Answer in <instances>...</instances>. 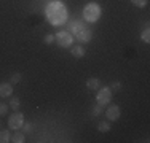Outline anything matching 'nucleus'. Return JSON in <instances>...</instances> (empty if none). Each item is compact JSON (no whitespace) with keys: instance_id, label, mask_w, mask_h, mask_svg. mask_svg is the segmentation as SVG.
Returning <instances> with one entry per match:
<instances>
[{"instance_id":"1","label":"nucleus","mask_w":150,"mask_h":143,"mask_svg":"<svg viewBox=\"0 0 150 143\" xmlns=\"http://www.w3.org/2000/svg\"><path fill=\"white\" fill-rule=\"evenodd\" d=\"M46 19L51 22V26H62L67 22V8L64 3L61 2H51L46 6Z\"/></svg>"},{"instance_id":"2","label":"nucleus","mask_w":150,"mask_h":143,"mask_svg":"<svg viewBox=\"0 0 150 143\" xmlns=\"http://www.w3.org/2000/svg\"><path fill=\"white\" fill-rule=\"evenodd\" d=\"M101 18V6L98 3H88L83 8V19L88 22H96Z\"/></svg>"},{"instance_id":"3","label":"nucleus","mask_w":150,"mask_h":143,"mask_svg":"<svg viewBox=\"0 0 150 143\" xmlns=\"http://www.w3.org/2000/svg\"><path fill=\"white\" fill-rule=\"evenodd\" d=\"M54 41L58 43V46H61V48H69V46H72L74 35L67 30H59L54 35Z\"/></svg>"},{"instance_id":"4","label":"nucleus","mask_w":150,"mask_h":143,"mask_svg":"<svg viewBox=\"0 0 150 143\" xmlns=\"http://www.w3.org/2000/svg\"><path fill=\"white\" fill-rule=\"evenodd\" d=\"M112 100V89L110 88H99L98 89V94H96V102L99 103V105L105 107L109 105V102Z\"/></svg>"},{"instance_id":"5","label":"nucleus","mask_w":150,"mask_h":143,"mask_svg":"<svg viewBox=\"0 0 150 143\" xmlns=\"http://www.w3.org/2000/svg\"><path fill=\"white\" fill-rule=\"evenodd\" d=\"M24 124V116L23 113L19 111H15L13 114H10L8 118V127L11 129V130H18V129H21Z\"/></svg>"},{"instance_id":"6","label":"nucleus","mask_w":150,"mask_h":143,"mask_svg":"<svg viewBox=\"0 0 150 143\" xmlns=\"http://www.w3.org/2000/svg\"><path fill=\"white\" fill-rule=\"evenodd\" d=\"M120 114H121V110L118 105H109L105 110V116L109 121H118L120 119Z\"/></svg>"},{"instance_id":"7","label":"nucleus","mask_w":150,"mask_h":143,"mask_svg":"<svg viewBox=\"0 0 150 143\" xmlns=\"http://www.w3.org/2000/svg\"><path fill=\"white\" fill-rule=\"evenodd\" d=\"M91 37H93V32L90 30V29L85 27L83 30H80L77 35H75L74 40H77L78 43H90L91 41Z\"/></svg>"},{"instance_id":"8","label":"nucleus","mask_w":150,"mask_h":143,"mask_svg":"<svg viewBox=\"0 0 150 143\" xmlns=\"http://www.w3.org/2000/svg\"><path fill=\"white\" fill-rule=\"evenodd\" d=\"M83 29H85V26H83L81 21H70V22H69V30H67V32H70V34L75 37V35H77L80 30H83Z\"/></svg>"},{"instance_id":"9","label":"nucleus","mask_w":150,"mask_h":143,"mask_svg":"<svg viewBox=\"0 0 150 143\" xmlns=\"http://www.w3.org/2000/svg\"><path fill=\"white\" fill-rule=\"evenodd\" d=\"M13 94V86L11 83H0V97H10Z\"/></svg>"},{"instance_id":"10","label":"nucleus","mask_w":150,"mask_h":143,"mask_svg":"<svg viewBox=\"0 0 150 143\" xmlns=\"http://www.w3.org/2000/svg\"><path fill=\"white\" fill-rule=\"evenodd\" d=\"M70 54H72L75 59H81V57L85 56V48H83L81 45L72 46V49H70Z\"/></svg>"},{"instance_id":"11","label":"nucleus","mask_w":150,"mask_h":143,"mask_svg":"<svg viewBox=\"0 0 150 143\" xmlns=\"http://www.w3.org/2000/svg\"><path fill=\"white\" fill-rule=\"evenodd\" d=\"M101 86H102V83H101V80H98V78H90V80L86 81V88L90 89V91H98Z\"/></svg>"},{"instance_id":"12","label":"nucleus","mask_w":150,"mask_h":143,"mask_svg":"<svg viewBox=\"0 0 150 143\" xmlns=\"http://www.w3.org/2000/svg\"><path fill=\"white\" fill-rule=\"evenodd\" d=\"M11 142V135L8 130H0V143H8Z\"/></svg>"},{"instance_id":"13","label":"nucleus","mask_w":150,"mask_h":143,"mask_svg":"<svg viewBox=\"0 0 150 143\" xmlns=\"http://www.w3.org/2000/svg\"><path fill=\"white\" fill-rule=\"evenodd\" d=\"M24 138H26V135H24L23 132H16V134H13L11 142H13V143H23Z\"/></svg>"},{"instance_id":"14","label":"nucleus","mask_w":150,"mask_h":143,"mask_svg":"<svg viewBox=\"0 0 150 143\" xmlns=\"http://www.w3.org/2000/svg\"><path fill=\"white\" fill-rule=\"evenodd\" d=\"M10 107H11L13 111H18V110H19V107H21L19 99H18V97H13L11 100H10Z\"/></svg>"},{"instance_id":"15","label":"nucleus","mask_w":150,"mask_h":143,"mask_svg":"<svg viewBox=\"0 0 150 143\" xmlns=\"http://www.w3.org/2000/svg\"><path fill=\"white\" fill-rule=\"evenodd\" d=\"M98 130L99 132H109L110 130V124L107 123V121H101V123L98 124Z\"/></svg>"},{"instance_id":"16","label":"nucleus","mask_w":150,"mask_h":143,"mask_svg":"<svg viewBox=\"0 0 150 143\" xmlns=\"http://www.w3.org/2000/svg\"><path fill=\"white\" fill-rule=\"evenodd\" d=\"M91 111H93V116H99V114L102 113V105H99V103H96V105H93Z\"/></svg>"},{"instance_id":"17","label":"nucleus","mask_w":150,"mask_h":143,"mask_svg":"<svg viewBox=\"0 0 150 143\" xmlns=\"http://www.w3.org/2000/svg\"><path fill=\"white\" fill-rule=\"evenodd\" d=\"M131 3H133L134 6H137V8H144L149 3V0H131Z\"/></svg>"},{"instance_id":"18","label":"nucleus","mask_w":150,"mask_h":143,"mask_svg":"<svg viewBox=\"0 0 150 143\" xmlns=\"http://www.w3.org/2000/svg\"><path fill=\"white\" fill-rule=\"evenodd\" d=\"M43 43H45V45H53V43H54V35H53V34H46L45 38H43Z\"/></svg>"},{"instance_id":"19","label":"nucleus","mask_w":150,"mask_h":143,"mask_svg":"<svg viewBox=\"0 0 150 143\" xmlns=\"http://www.w3.org/2000/svg\"><path fill=\"white\" fill-rule=\"evenodd\" d=\"M141 38H142V41H144V43H149L150 41V29H145V30L142 32Z\"/></svg>"},{"instance_id":"20","label":"nucleus","mask_w":150,"mask_h":143,"mask_svg":"<svg viewBox=\"0 0 150 143\" xmlns=\"http://www.w3.org/2000/svg\"><path fill=\"white\" fill-rule=\"evenodd\" d=\"M23 129H24V134H32L34 132V126L30 123H26V126L23 124Z\"/></svg>"},{"instance_id":"21","label":"nucleus","mask_w":150,"mask_h":143,"mask_svg":"<svg viewBox=\"0 0 150 143\" xmlns=\"http://www.w3.org/2000/svg\"><path fill=\"white\" fill-rule=\"evenodd\" d=\"M110 89H112V91H120V89H121V83H120V81H112Z\"/></svg>"},{"instance_id":"22","label":"nucleus","mask_w":150,"mask_h":143,"mask_svg":"<svg viewBox=\"0 0 150 143\" xmlns=\"http://www.w3.org/2000/svg\"><path fill=\"white\" fill-rule=\"evenodd\" d=\"M21 78H23V75H21V73H13L11 75V83H19Z\"/></svg>"},{"instance_id":"23","label":"nucleus","mask_w":150,"mask_h":143,"mask_svg":"<svg viewBox=\"0 0 150 143\" xmlns=\"http://www.w3.org/2000/svg\"><path fill=\"white\" fill-rule=\"evenodd\" d=\"M6 111H8V107L0 102V116H2V114H6Z\"/></svg>"}]
</instances>
